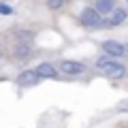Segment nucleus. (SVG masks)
I'll return each instance as SVG.
<instances>
[{
	"instance_id": "f257e3e1",
	"label": "nucleus",
	"mask_w": 128,
	"mask_h": 128,
	"mask_svg": "<svg viewBox=\"0 0 128 128\" xmlns=\"http://www.w3.org/2000/svg\"><path fill=\"white\" fill-rule=\"evenodd\" d=\"M96 68L100 70L102 75L111 77V79H122L124 75H126V66L120 64L118 60H113L111 56H102V58H98V60H96Z\"/></svg>"
},
{
	"instance_id": "f03ea898",
	"label": "nucleus",
	"mask_w": 128,
	"mask_h": 128,
	"mask_svg": "<svg viewBox=\"0 0 128 128\" xmlns=\"http://www.w3.org/2000/svg\"><path fill=\"white\" fill-rule=\"evenodd\" d=\"M79 22H81V26H86V28H100V26H107L105 19L100 17V13L96 11V6H86V9L79 13Z\"/></svg>"
},
{
	"instance_id": "7ed1b4c3",
	"label": "nucleus",
	"mask_w": 128,
	"mask_h": 128,
	"mask_svg": "<svg viewBox=\"0 0 128 128\" xmlns=\"http://www.w3.org/2000/svg\"><path fill=\"white\" fill-rule=\"evenodd\" d=\"M41 79L43 77L36 73V68H28V70H24V73L17 75V86L19 88H32V86H36Z\"/></svg>"
},
{
	"instance_id": "20e7f679",
	"label": "nucleus",
	"mask_w": 128,
	"mask_h": 128,
	"mask_svg": "<svg viewBox=\"0 0 128 128\" xmlns=\"http://www.w3.org/2000/svg\"><path fill=\"white\" fill-rule=\"evenodd\" d=\"M60 73L70 75V77H77V75L86 73V66L81 62H75V60H62L60 62Z\"/></svg>"
},
{
	"instance_id": "39448f33",
	"label": "nucleus",
	"mask_w": 128,
	"mask_h": 128,
	"mask_svg": "<svg viewBox=\"0 0 128 128\" xmlns=\"http://www.w3.org/2000/svg\"><path fill=\"white\" fill-rule=\"evenodd\" d=\"M100 47H102V51H105L107 56H111V58H122V56H126V45H122V43H118V41H105Z\"/></svg>"
},
{
	"instance_id": "423d86ee",
	"label": "nucleus",
	"mask_w": 128,
	"mask_h": 128,
	"mask_svg": "<svg viewBox=\"0 0 128 128\" xmlns=\"http://www.w3.org/2000/svg\"><path fill=\"white\" fill-rule=\"evenodd\" d=\"M13 56H15V60H28V58H32V47H30V43H26V41L15 43Z\"/></svg>"
},
{
	"instance_id": "0eeeda50",
	"label": "nucleus",
	"mask_w": 128,
	"mask_h": 128,
	"mask_svg": "<svg viewBox=\"0 0 128 128\" xmlns=\"http://www.w3.org/2000/svg\"><path fill=\"white\" fill-rule=\"evenodd\" d=\"M36 73L41 75L43 79H56V77H58V70H56V66H54V64H49V62L38 64V66H36Z\"/></svg>"
},
{
	"instance_id": "6e6552de",
	"label": "nucleus",
	"mask_w": 128,
	"mask_h": 128,
	"mask_svg": "<svg viewBox=\"0 0 128 128\" xmlns=\"http://www.w3.org/2000/svg\"><path fill=\"white\" fill-rule=\"evenodd\" d=\"M96 11L100 15H107V13H113L115 11V0H96Z\"/></svg>"
},
{
	"instance_id": "1a4fd4ad",
	"label": "nucleus",
	"mask_w": 128,
	"mask_h": 128,
	"mask_svg": "<svg viewBox=\"0 0 128 128\" xmlns=\"http://www.w3.org/2000/svg\"><path fill=\"white\" fill-rule=\"evenodd\" d=\"M126 11L124 9H115L113 13H111V19H109V26H122L124 24V19H126Z\"/></svg>"
},
{
	"instance_id": "9d476101",
	"label": "nucleus",
	"mask_w": 128,
	"mask_h": 128,
	"mask_svg": "<svg viewBox=\"0 0 128 128\" xmlns=\"http://www.w3.org/2000/svg\"><path fill=\"white\" fill-rule=\"evenodd\" d=\"M64 4H66V0H47V6H49L51 11H58V9H62Z\"/></svg>"
},
{
	"instance_id": "9b49d317",
	"label": "nucleus",
	"mask_w": 128,
	"mask_h": 128,
	"mask_svg": "<svg viewBox=\"0 0 128 128\" xmlns=\"http://www.w3.org/2000/svg\"><path fill=\"white\" fill-rule=\"evenodd\" d=\"M0 15H13V6H9L6 2H0Z\"/></svg>"
},
{
	"instance_id": "f8f14e48",
	"label": "nucleus",
	"mask_w": 128,
	"mask_h": 128,
	"mask_svg": "<svg viewBox=\"0 0 128 128\" xmlns=\"http://www.w3.org/2000/svg\"><path fill=\"white\" fill-rule=\"evenodd\" d=\"M118 111H122V113H128V102H122V105L118 107Z\"/></svg>"
},
{
	"instance_id": "ddd939ff",
	"label": "nucleus",
	"mask_w": 128,
	"mask_h": 128,
	"mask_svg": "<svg viewBox=\"0 0 128 128\" xmlns=\"http://www.w3.org/2000/svg\"><path fill=\"white\" fill-rule=\"evenodd\" d=\"M0 58H2V49H0Z\"/></svg>"
},
{
	"instance_id": "4468645a",
	"label": "nucleus",
	"mask_w": 128,
	"mask_h": 128,
	"mask_svg": "<svg viewBox=\"0 0 128 128\" xmlns=\"http://www.w3.org/2000/svg\"><path fill=\"white\" fill-rule=\"evenodd\" d=\"M126 51H128V45H126Z\"/></svg>"
}]
</instances>
